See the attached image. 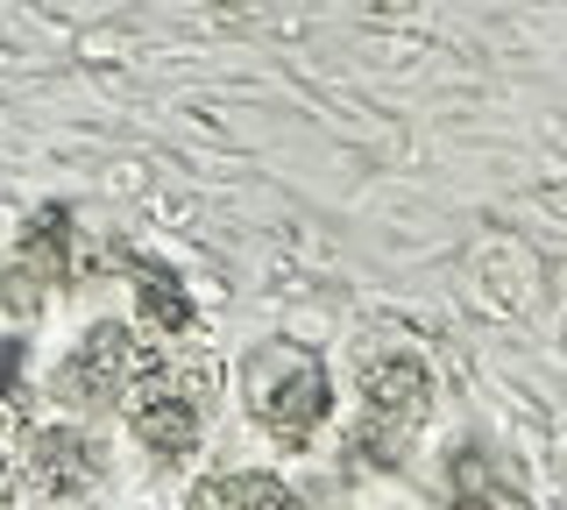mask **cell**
<instances>
[{"label":"cell","mask_w":567,"mask_h":510,"mask_svg":"<svg viewBox=\"0 0 567 510\" xmlns=\"http://www.w3.org/2000/svg\"><path fill=\"white\" fill-rule=\"evenodd\" d=\"M241 404L270 439L284 447H306V439L327 426L333 412V383H327V362L298 341H262L256 355L241 362Z\"/></svg>","instance_id":"6da1fadb"},{"label":"cell","mask_w":567,"mask_h":510,"mask_svg":"<svg viewBox=\"0 0 567 510\" xmlns=\"http://www.w3.org/2000/svg\"><path fill=\"white\" fill-rule=\"evenodd\" d=\"M433 412V376L412 347H377L362 368V426H354V454L369 468H404Z\"/></svg>","instance_id":"7a4b0ae2"},{"label":"cell","mask_w":567,"mask_h":510,"mask_svg":"<svg viewBox=\"0 0 567 510\" xmlns=\"http://www.w3.org/2000/svg\"><path fill=\"white\" fill-rule=\"evenodd\" d=\"M100 489V454L79 426H35L22 439V497L29 510H85Z\"/></svg>","instance_id":"3957f363"},{"label":"cell","mask_w":567,"mask_h":510,"mask_svg":"<svg viewBox=\"0 0 567 510\" xmlns=\"http://www.w3.org/2000/svg\"><path fill=\"white\" fill-rule=\"evenodd\" d=\"M121 412H128V433L164 468H177V461H192V454H199V404H192V391L171 376L164 362H150L128 391H121Z\"/></svg>","instance_id":"277c9868"},{"label":"cell","mask_w":567,"mask_h":510,"mask_svg":"<svg viewBox=\"0 0 567 510\" xmlns=\"http://www.w3.org/2000/svg\"><path fill=\"white\" fill-rule=\"evenodd\" d=\"M156 355L135 341L128 326H93L79 347L64 355V368H58V397L64 404H79V412H114L121 404V391L150 368Z\"/></svg>","instance_id":"5b68a950"},{"label":"cell","mask_w":567,"mask_h":510,"mask_svg":"<svg viewBox=\"0 0 567 510\" xmlns=\"http://www.w3.org/2000/svg\"><path fill=\"white\" fill-rule=\"evenodd\" d=\"M79 277H85L79 220H71L64 206H43V214L22 227V262H14V277H0V298L29 312L43 291H64V284H79Z\"/></svg>","instance_id":"8992f818"},{"label":"cell","mask_w":567,"mask_h":510,"mask_svg":"<svg viewBox=\"0 0 567 510\" xmlns=\"http://www.w3.org/2000/svg\"><path fill=\"white\" fill-rule=\"evenodd\" d=\"M106 262L135 277V298H142V312H150V326H171V333L192 326V298H185V284H177V277H164L156 262H142V256H128V249H114Z\"/></svg>","instance_id":"52a82bcc"},{"label":"cell","mask_w":567,"mask_h":510,"mask_svg":"<svg viewBox=\"0 0 567 510\" xmlns=\"http://www.w3.org/2000/svg\"><path fill=\"white\" fill-rule=\"evenodd\" d=\"M199 510H306L298 489H284L277 475L262 468H241V475H220V482L199 489Z\"/></svg>","instance_id":"ba28073f"},{"label":"cell","mask_w":567,"mask_h":510,"mask_svg":"<svg viewBox=\"0 0 567 510\" xmlns=\"http://www.w3.org/2000/svg\"><path fill=\"white\" fill-rule=\"evenodd\" d=\"M14 489H22V433H14V418L0 412V510L14 503Z\"/></svg>","instance_id":"9c48e42d"},{"label":"cell","mask_w":567,"mask_h":510,"mask_svg":"<svg viewBox=\"0 0 567 510\" xmlns=\"http://www.w3.org/2000/svg\"><path fill=\"white\" fill-rule=\"evenodd\" d=\"M14 368H22V347L8 341V347H0V391H8V383H14Z\"/></svg>","instance_id":"30bf717a"}]
</instances>
